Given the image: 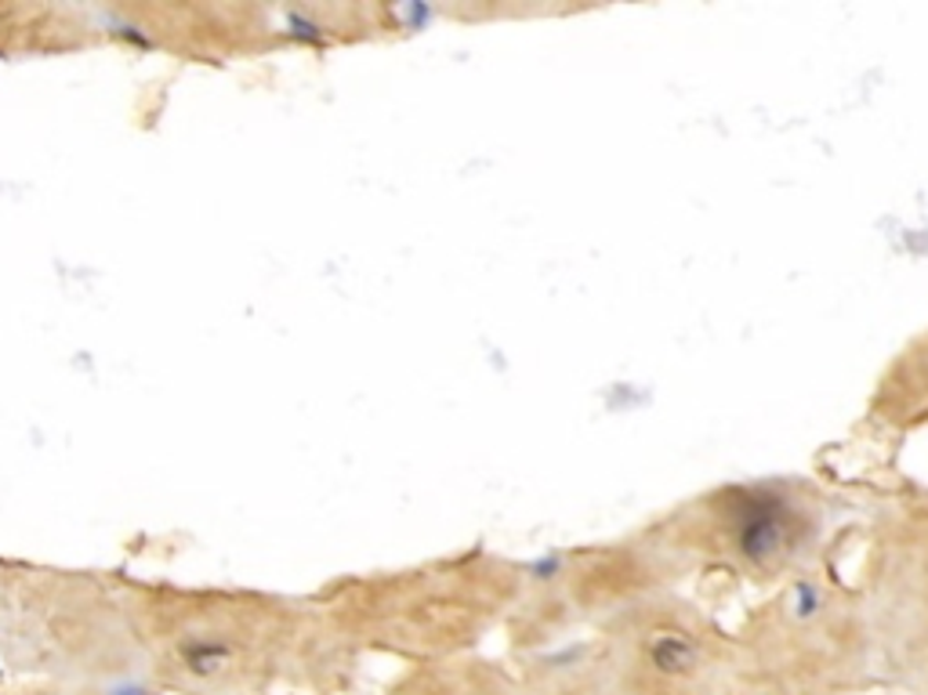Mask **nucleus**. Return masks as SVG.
Returning <instances> with one entry per match:
<instances>
[{
	"mask_svg": "<svg viewBox=\"0 0 928 695\" xmlns=\"http://www.w3.org/2000/svg\"><path fill=\"white\" fill-rule=\"evenodd\" d=\"M395 695H515V677L493 663L454 655V660L417 663V674Z\"/></svg>",
	"mask_w": 928,
	"mask_h": 695,
	"instance_id": "10",
	"label": "nucleus"
},
{
	"mask_svg": "<svg viewBox=\"0 0 928 695\" xmlns=\"http://www.w3.org/2000/svg\"><path fill=\"white\" fill-rule=\"evenodd\" d=\"M740 695H845L877 670L860 587L820 569L776 583L773 598L733 635Z\"/></svg>",
	"mask_w": 928,
	"mask_h": 695,
	"instance_id": "4",
	"label": "nucleus"
},
{
	"mask_svg": "<svg viewBox=\"0 0 928 695\" xmlns=\"http://www.w3.org/2000/svg\"><path fill=\"white\" fill-rule=\"evenodd\" d=\"M599 652L613 695H740L736 641L672 591L605 619Z\"/></svg>",
	"mask_w": 928,
	"mask_h": 695,
	"instance_id": "7",
	"label": "nucleus"
},
{
	"mask_svg": "<svg viewBox=\"0 0 928 695\" xmlns=\"http://www.w3.org/2000/svg\"><path fill=\"white\" fill-rule=\"evenodd\" d=\"M95 11L109 44H134L185 62H240L389 33L385 8L345 4H117Z\"/></svg>",
	"mask_w": 928,
	"mask_h": 695,
	"instance_id": "6",
	"label": "nucleus"
},
{
	"mask_svg": "<svg viewBox=\"0 0 928 695\" xmlns=\"http://www.w3.org/2000/svg\"><path fill=\"white\" fill-rule=\"evenodd\" d=\"M117 580L142 660L189 692H237L280 677H313L349 649L316 598L123 573Z\"/></svg>",
	"mask_w": 928,
	"mask_h": 695,
	"instance_id": "1",
	"label": "nucleus"
},
{
	"mask_svg": "<svg viewBox=\"0 0 928 695\" xmlns=\"http://www.w3.org/2000/svg\"><path fill=\"white\" fill-rule=\"evenodd\" d=\"M827 496L806 478H751L678 504L646 537L675 573L784 583L820 569L827 548Z\"/></svg>",
	"mask_w": 928,
	"mask_h": 695,
	"instance_id": "3",
	"label": "nucleus"
},
{
	"mask_svg": "<svg viewBox=\"0 0 928 695\" xmlns=\"http://www.w3.org/2000/svg\"><path fill=\"white\" fill-rule=\"evenodd\" d=\"M523 565L490 551H461L432 562L341 576L316 594L349 644L436 663L465 655L509 619L523 594Z\"/></svg>",
	"mask_w": 928,
	"mask_h": 695,
	"instance_id": "2",
	"label": "nucleus"
},
{
	"mask_svg": "<svg viewBox=\"0 0 928 695\" xmlns=\"http://www.w3.org/2000/svg\"><path fill=\"white\" fill-rule=\"evenodd\" d=\"M95 8L0 4V58H47L106 47Z\"/></svg>",
	"mask_w": 928,
	"mask_h": 695,
	"instance_id": "9",
	"label": "nucleus"
},
{
	"mask_svg": "<svg viewBox=\"0 0 928 695\" xmlns=\"http://www.w3.org/2000/svg\"><path fill=\"white\" fill-rule=\"evenodd\" d=\"M139 655L117 573L0 558V660L120 677Z\"/></svg>",
	"mask_w": 928,
	"mask_h": 695,
	"instance_id": "5",
	"label": "nucleus"
},
{
	"mask_svg": "<svg viewBox=\"0 0 928 695\" xmlns=\"http://www.w3.org/2000/svg\"><path fill=\"white\" fill-rule=\"evenodd\" d=\"M882 674L928 695V496H907L874 518L860 583Z\"/></svg>",
	"mask_w": 928,
	"mask_h": 695,
	"instance_id": "8",
	"label": "nucleus"
}]
</instances>
